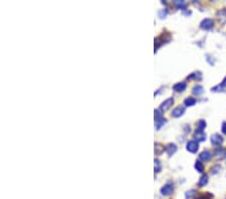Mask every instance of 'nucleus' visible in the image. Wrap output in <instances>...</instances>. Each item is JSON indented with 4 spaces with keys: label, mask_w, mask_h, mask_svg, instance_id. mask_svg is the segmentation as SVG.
Segmentation results:
<instances>
[{
    "label": "nucleus",
    "mask_w": 226,
    "mask_h": 199,
    "mask_svg": "<svg viewBox=\"0 0 226 199\" xmlns=\"http://www.w3.org/2000/svg\"><path fill=\"white\" fill-rule=\"evenodd\" d=\"M186 148H187V150L191 153H196L198 151V148H199L197 141H190V142L187 143Z\"/></svg>",
    "instance_id": "7ed1b4c3"
},
{
    "label": "nucleus",
    "mask_w": 226,
    "mask_h": 199,
    "mask_svg": "<svg viewBox=\"0 0 226 199\" xmlns=\"http://www.w3.org/2000/svg\"><path fill=\"white\" fill-rule=\"evenodd\" d=\"M213 23H214V22H213V20L211 18H205V19H203V20L201 21L200 27L202 29L209 30V29H211L213 27Z\"/></svg>",
    "instance_id": "f03ea898"
},
{
    "label": "nucleus",
    "mask_w": 226,
    "mask_h": 199,
    "mask_svg": "<svg viewBox=\"0 0 226 199\" xmlns=\"http://www.w3.org/2000/svg\"><path fill=\"white\" fill-rule=\"evenodd\" d=\"M174 103V100H173V98H170V99H168V100H166L165 102H163L162 104H161V107H160V110L161 111H167L168 109L170 108V106L173 104Z\"/></svg>",
    "instance_id": "39448f33"
},
{
    "label": "nucleus",
    "mask_w": 226,
    "mask_h": 199,
    "mask_svg": "<svg viewBox=\"0 0 226 199\" xmlns=\"http://www.w3.org/2000/svg\"><path fill=\"white\" fill-rule=\"evenodd\" d=\"M155 164H156V171H159V170H160V168H161L160 162L158 161V160H156V161H155Z\"/></svg>",
    "instance_id": "412c9836"
},
{
    "label": "nucleus",
    "mask_w": 226,
    "mask_h": 199,
    "mask_svg": "<svg viewBox=\"0 0 226 199\" xmlns=\"http://www.w3.org/2000/svg\"><path fill=\"white\" fill-rule=\"evenodd\" d=\"M217 18L221 24H225L226 23V10L222 9L219 12L217 13Z\"/></svg>",
    "instance_id": "0eeeda50"
},
{
    "label": "nucleus",
    "mask_w": 226,
    "mask_h": 199,
    "mask_svg": "<svg viewBox=\"0 0 226 199\" xmlns=\"http://www.w3.org/2000/svg\"><path fill=\"white\" fill-rule=\"evenodd\" d=\"M172 192H173V186L172 185L167 184V185L163 186L162 188H161V193H162L163 195H170Z\"/></svg>",
    "instance_id": "6e6552de"
},
{
    "label": "nucleus",
    "mask_w": 226,
    "mask_h": 199,
    "mask_svg": "<svg viewBox=\"0 0 226 199\" xmlns=\"http://www.w3.org/2000/svg\"><path fill=\"white\" fill-rule=\"evenodd\" d=\"M207 182H208L207 175H204V176H202V177H201L200 181H199V183H198V185H199V187H203V186H205L206 184H207Z\"/></svg>",
    "instance_id": "2eb2a0df"
},
{
    "label": "nucleus",
    "mask_w": 226,
    "mask_h": 199,
    "mask_svg": "<svg viewBox=\"0 0 226 199\" xmlns=\"http://www.w3.org/2000/svg\"><path fill=\"white\" fill-rule=\"evenodd\" d=\"M192 91H193V94H195V95H200V94L203 93V87L201 86H195L193 87Z\"/></svg>",
    "instance_id": "dca6fc26"
},
{
    "label": "nucleus",
    "mask_w": 226,
    "mask_h": 199,
    "mask_svg": "<svg viewBox=\"0 0 226 199\" xmlns=\"http://www.w3.org/2000/svg\"><path fill=\"white\" fill-rule=\"evenodd\" d=\"M225 85H226V78L224 79V81H223V83H220V85H218V86H216V87H214L213 89H212V91H222L224 90V87H225Z\"/></svg>",
    "instance_id": "4468645a"
},
{
    "label": "nucleus",
    "mask_w": 226,
    "mask_h": 199,
    "mask_svg": "<svg viewBox=\"0 0 226 199\" xmlns=\"http://www.w3.org/2000/svg\"><path fill=\"white\" fill-rule=\"evenodd\" d=\"M195 168H196V170H198L199 172H203V170H204V167H203V165L199 161L195 163Z\"/></svg>",
    "instance_id": "a211bd4d"
},
{
    "label": "nucleus",
    "mask_w": 226,
    "mask_h": 199,
    "mask_svg": "<svg viewBox=\"0 0 226 199\" xmlns=\"http://www.w3.org/2000/svg\"><path fill=\"white\" fill-rule=\"evenodd\" d=\"M211 153H209V152H207V151H204V152H202L201 154H200V159L201 160H203V161L204 162H208L210 159H211Z\"/></svg>",
    "instance_id": "9b49d317"
},
{
    "label": "nucleus",
    "mask_w": 226,
    "mask_h": 199,
    "mask_svg": "<svg viewBox=\"0 0 226 199\" xmlns=\"http://www.w3.org/2000/svg\"><path fill=\"white\" fill-rule=\"evenodd\" d=\"M184 112H185V108L182 106H180V107H177L175 110H173V112H172V116H173L174 118H178L180 116H182V115L184 114Z\"/></svg>",
    "instance_id": "423d86ee"
},
{
    "label": "nucleus",
    "mask_w": 226,
    "mask_h": 199,
    "mask_svg": "<svg viewBox=\"0 0 226 199\" xmlns=\"http://www.w3.org/2000/svg\"><path fill=\"white\" fill-rule=\"evenodd\" d=\"M223 142V138H222L219 134H214L211 137V143L214 146H219Z\"/></svg>",
    "instance_id": "20e7f679"
},
{
    "label": "nucleus",
    "mask_w": 226,
    "mask_h": 199,
    "mask_svg": "<svg viewBox=\"0 0 226 199\" xmlns=\"http://www.w3.org/2000/svg\"><path fill=\"white\" fill-rule=\"evenodd\" d=\"M175 3H176V4L178 5V7H183V8H184V7L186 6L185 2H183V1H176Z\"/></svg>",
    "instance_id": "aec40b11"
},
{
    "label": "nucleus",
    "mask_w": 226,
    "mask_h": 199,
    "mask_svg": "<svg viewBox=\"0 0 226 199\" xmlns=\"http://www.w3.org/2000/svg\"><path fill=\"white\" fill-rule=\"evenodd\" d=\"M205 126H206V123H205V121H199L198 123H197V130H201V131H203V129L205 128Z\"/></svg>",
    "instance_id": "f3484780"
},
{
    "label": "nucleus",
    "mask_w": 226,
    "mask_h": 199,
    "mask_svg": "<svg viewBox=\"0 0 226 199\" xmlns=\"http://www.w3.org/2000/svg\"><path fill=\"white\" fill-rule=\"evenodd\" d=\"M165 122H166V120L163 118L162 114L160 113V110H156L155 111V125H156V128L159 130L164 124H165Z\"/></svg>",
    "instance_id": "f257e3e1"
},
{
    "label": "nucleus",
    "mask_w": 226,
    "mask_h": 199,
    "mask_svg": "<svg viewBox=\"0 0 226 199\" xmlns=\"http://www.w3.org/2000/svg\"><path fill=\"white\" fill-rule=\"evenodd\" d=\"M184 104H185V106H187V107H192L196 104V100H195L194 98H187L185 101H184Z\"/></svg>",
    "instance_id": "ddd939ff"
},
{
    "label": "nucleus",
    "mask_w": 226,
    "mask_h": 199,
    "mask_svg": "<svg viewBox=\"0 0 226 199\" xmlns=\"http://www.w3.org/2000/svg\"><path fill=\"white\" fill-rule=\"evenodd\" d=\"M222 132H223L225 135H226V122L222 124Z\"/></svg>",
    "instance_id": "4be33fe9"
},
{
    "label": "nucleus",
    "mask_w": 226,
    "mask_h": 199,
    "mask_svg": "<svg viewBox=\"0 0 226 199\" xmlns=\"http://www.w3.org/2000/svg\"><path fill=\"white\" fill-rule=\"evenodd\" d=\"M185 89H186V83H184V82L176 83V85L173 87V90L175 91H180V93L183 91H185Z\"/></svg>",
    "instance_id": "1a4fd4ad"
},
{
    "label": "nucleus",
    "mask_w": 226,
    "mask_h": 199,
    "mask_svg": "<svg viewBox=\"0 0 226 199\" xmlns=\"http://www.w3.org/2000/svg\"><path fill=\"white\" fill-rule=\"evenodd\" d=\"M201 79V74L200 72H194V74H192L191 75L189 78H188V79Z\"/></svg>",
    "instance_id": "6ab92c4d"
},
{
    "label": "nucleus",
    "mask_w": 226,
    "mask_h": 199,
    "mask_svg": "<svg viewBox=\"0 0 226 199\" xmlns=\"http://www.w3.org/2000/svg\"><path fill=\"white\" fill-rule=\"evenodd\" d=\"M196 199H209V197H206V196H201V197H198Z\"/></svg>",
    "instance_id": "5701e85b"
},
{
    "label": "nucleus",
    "mask_w": 226,
    "mask_h": 199,
    "mask_svg": "<svg viewBox=\"0 0 226 199\" xmlns=\"http://www.w3.org/2000/svg\"><path fill=\"white\" fill-rule=\"evenodd\" d=\"M166 150H167V153H168V154H169V155L171 156V155H173L176 151H177V146H176V145H174V144H169V145H168V146H167V149H166Z\"/></svg>",
    "instance_id": "f8f14e48"
},
{
    "label": "nucleus",
    "mask_w": 226,
    "mask_h": 199,
    "mask_svg": "<svg viewBox=\"0 0 226 199\" xmlns=\"http://www.w3.org/2000/svg\"><path fill=\"white\" fill-rule=\"evenodd\" d=\"M194 138L197 141H204L206 136H205V134L203 133V131H201V130H197V131L194 133Z\"/></svg>",
    "instance_id": "9d476101"
}]
</instances>
